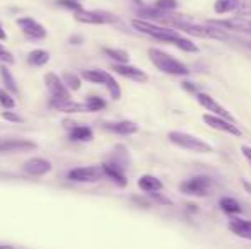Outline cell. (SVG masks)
Segmentation results:
<instances>
[{
  "label": "cell",
  "mask_w": 251,
  "mask_h": 249,
  "mask_svg": "<svg viewBox=\"0 0 251 249\" xmlns=\"http://www.w3.org/2000/svg\"><path fill=\"white\" fill-rule=\"evenodd\" d=\"M149 60L152 65L157 70H161L162 73L175 77H186L190 75V68L183 62H179L178 58H175L173 55L166 53V51L159 50V48H149Z\"/></svg>",
  "instance_id": "1"
},
{
  "label": "cell",
  "mask_w": 251,
  "mask_h": 249,
  "mask_svg": "<svg viewBox=\"0 0 251 249\" xmlns=\"http://www.w3.org/2000/svg\"><path fill=\"white\" fill-rule=\"evenodd\" d=\"M84 103H86L89 113H96V111H101L106 108V101L100 96H87V99Z\"/></svg>",
  "instance_id": "27"
},
{
  "label": "cell",
  "mask_w": 251,
  "mask_h": 249,
  "mask_svg": "<svg viewBox=\"0 0 251 249\" xmlns=\"http://www.w3.org/2000/svg\"><path fill=\"white\" fill-rule=\"evenodd\" d=\"M113 70H115L118 75L133 80V82L144 84V82H147V80H149V75H147L144 70H140L139 67L130 65V63H115V65H113Z\"/></svg>",
  "instance_id": "13"
},
{
  "label": "cell",
  "mask_w": 251,
  "mask_h": 249,
  "mask_svg": "<svg viewBox=\"0 0 251 249\" xmlns=\"http://www.w3.org/2000/svg\"><path fill=\"white\" fill-rule=\"evenodd\" d=\"M45 86H47L51 99H60V101L70 99V91L67 89V86L62 80V77H58L56 73L48 72L47 75H45Z\"/></svg>",
  "instance_id": "10"
},
{
  "label": "cell",
  "mask_w": 251,
  "mask_h": 249,
  "mask_svg": "<svg viewBox=\"0 0 251 249\" xmlns=\"http://www.w3.org/2000/svg\"><path fill=\"white\" fill-rule=\"evenodd\" d=\"M56 5L63 7V9H69V10H74V14L82 10V5L75 0H56Z\"/></svg>",
  "instance_id": "31"
},
{
  "label": "cell",
  "mask_w": 251,
  "mask_h": 249,
  "mask_svg": "<svg viewBox=\"0 0 251 249\" xmlns=\"http://www.w3.org/2000/svg\"><path fill=\"white\" fill-rule=\"evenodd\" d=\"M48 106L55 111H60V113H89L86 103H75L72 99H67V101L50 99L48 101Z\"/></svg>",
  "instance_id": "15"
},
{
  "label": "cell",
  "mask_w": 251,
  "mask_h": 249,
  "mask_svg": "<svg viewBox=\"0 0 251 249\" xmlns=\"http://www.w3.org/2000/svg\"><path fill=\"white\" fill-rule=\"evenodd\" d=\"M102 171H104V176L109 178L115 184H118L120 188H125L128 184V180L125 176V167H122L120 164L113 162V160H108V162H102Z\"/></svg>",
  "instance_id": "14"
},
{
  "label": "cell",
  "mask_w": 251,
  "mask_h": 249,
  "mask_svg": "<svg viewBox=\"0 0 251 249\" xmlns=\"http://www.w3.org/2000/svg\"><path fill=\"white\" fill-rule=\"evenodd\" d=\"M227 229L231 230L234 236L251 241V220L239 219V217H232L227 224Z\"/></svg>",
  "instance_id": "17"
},
{
  "label": "cell",
  "mask_w": 251,
  "mask_h": 249,
  "mask_svg": "<svg viewBox=\"0 0 251 249\" xmlns=\"http://www.w3.org/2000/svg\"><path fill=\"white\" fill-rule=\"evenodd\" d=\"M16 23L21 27V31L27 38H31V40H43V38H47L45 26L41 23H38V21H34L33 17H19Z\"/></svg>",
  "instance_id": "11"
},
{
  "label": "cell",
  "mask_w": 251,
  "mask_h": 249,
  "mask_svg": "<svg viewBox=\"0 0 251 249\" xmlns=\"http://www.w3.org/2000/svg\"><path fill=\"white\" fill-rule=\"evenodd\" d=\"M62 80L65 82V86H67V89H69V91H79L80 87H82V79H80L77 73L63 72Z\"/></svg>",
  "instance_id": "26"
},
{
  "label": "cell",
  "mask_w": 251,
  "mask_h": 249,
  "mask_svg": "<svg viewBox=\"0 0 251 249\" xmlns=\"http://www.w3.org/2000/svg\"><path fill=\"white\" fill-rule=\"evenodd\" d=\"M102 128L108 130V132H111V133H116V135H133V133L139 132V125H137L135 121H130V120L104 123Z\"/></svg>",
  "instance_id": "16"
},
{
  "label": "cell",
  "mask_w": 251,
  "mask_h": 249,
  "mask_svg": "<svg viewBox=\"0 0 251 249\" xmlns=\"http://www.w3.org/2000/svg\"><path fill=\"white\" fill-rule=\"evenodd\" d=\"M0 79H2V82L5 84V87H7V89H9L12 94H17V92H19V87H17L16 79H14L12 72H10V70L7 68V65H0Z\"/></svg>",
  "instance_id": "24"
},
{
  "label": "cell",
  "mask_w": 251,
  "mask_h": 249,
  "mask_svg": "<svg viewBox=\"0 0 251 249\" xmlns=\"http://www.w3.org/2000/svg\"><path fill=\"white\" fill-rule=\"evenodd\" d=\"M243 188H245V189H246V191H248V193H250V195H251V183H250V181L243 180Z\"/></svg>",
  "instance_id": "38"
},
{
  "label": "cell",
  "mask_w": 251,
  "mask_h": 249,
  "mask_svg": "<svg viewBox=\"0 0 251 249\" xmlns=\"http://www.w3.org/2000/svg\"><path fill=\"white\" fill-rule=\"evenodd\" d=\"M207 24L221 27V29L229 31V33L250 34L251 36V19L245 16H234L231 19H210Z\"/></svg>",
  "instance_id": "4"
},
{
  "label": "cell",
  "mask_w": 251,
  "mask_h": 249,
  "mask_svg": "<svg viewBox=\"0 0 251 249\" xmlns=\"http://www.w3.org/2000/svg\"><path fill=\"white\" fill-rule=\"evenodd\" d=\"M203 123L207 126H210L212 130H217V132H224V133H229L232 136H243V132L239 130V126L232 121L226 120V118H221V116H215V114H210V113H205L201 116Z\"/></svg>",
  "instance_id": "7"
},
{
  "label": "cell",
  "mask_w": 251,
  "mask_h": 249,
  "mask_svg": "<svg viewBox=\"0 0 251 249\" xmlns=\"http://www.w3.org/2000/svg\"><path fill=\"white\" fill-rule=\"evenodd\" d=\"M69 41H70L72 45H82V36H72Z\"/></svg>",
  "instance_id": "36"
},
{
  "label": "cell",
  "mask_w": 251,
  "mask_h": 249,
  "mask_svg": "<svg viewBox=\"0 0 251 249\" xmlns=\"http://www.w3.org/2000/svg\"><path fill=\"white\" fill-rule=\"evenodd\" d=\"M48 62H50V53H48L47 50H41V48L33 50L27 55V63L33 67H43V65H47Z\"/></svg>",
  "instance_id": "23"
},
{
  "label": "cell",
  "mask_w": 251,
  "mask_h": 249,
  "mask_svg": "<svg viewBox=\"0 0 251 249\" xmlns=\"http://www.w3.org/2000/svg\"><path fill=\"white\" fill-rule=\"evenodd\" d=\"M179 191L185 193L188 196H199V198H203V196L210 195L212 188H214V180L210 176H205V174H200V176H193L190 180H185L183 183H179Z\"/></svg>",
  "instance_id": "3"
},
{
  "label": "cell",
  "mask_w": 251,
  "mask_h": 249,
  "mask_svg": "<svg viewBox=\"0 0 251 249\" xmlns=\"http://www.w3.org/2000/svg\"><path fill=\"white\" fill-rule=\"evenodd\" d=\"M106 89H108L109 96H111V99L118 101L120 97H122V89H120V84L115 80V77L109 75L108 82H106Z\"/></svg>",
  "instance_id": "29"
},
{
  "label": "cell",
  "mask_w": 251,
  "mask_h": 249,
  "mask_svg": "<svg viewBox=\"0 0 251 249\" xmlns=\"http://www.w3.org/2000/svg\"><path fill=\"white\" fill-rule=\"evenodd\" d=\"M154 7L159 10H162V12L169 14V12H173V10L178 9V0H155Z\"/></svg>",
  "instance_id": "30"
},
{
  "label": "cell",
  "mask_w": 251,
  "mask_h": 249,
  "mask_svg": "<svg viewBox=\"0 0 251 249\" xmlns=\"http://www.w3.org/2000/svg\"><path fill=\"white\" fill-rule=\"evenodd\" d=\"M109 75H111V73L104 72V70H100V68L84 70L82 72V79H86L87 82H91V84H100V86H106Z\"/></svg>",
  "instance_id": "21"
},
{
  "label": "cell",
  "mask_w": 251,
  "mask_h": 249,
  "mask_svg": "<svg viewBox=\"0 0 251 249\" xmlns=\"http://www.w3.org/2000/svg\"><path fill=\"white\" fill-rule=\"evenodd\" d=\"M38 143L29 138H3L0 140V154H21L36 150Z\"/></svg>",
  "instance_id": "9"
},
{
  "label": "cell",
  "mask_w": 251,
  "mask_h": 249,
  "mask_svg": "<svg viewBox=\"0 0 251 249\" xmlns=\"http://www.w3.org/2000/svg\"><path fill=\"white\" fill-rule=\"evenodd\" d=\"M132 2H135L137 5H142V0H132Z\"/></svg>",
  "instance_id": "40"
},
{
  "label": "cell",
  "mask_w": 251,
  "mask_h": 249,
  "mask_svg": "<svg viewBox=\"0 0 251 249\" xmlns=\"http://www.w3.org/2000/svg\"><path fill=\"white\" fill-rule=\"evenodd\" d=\"M241 0H215L214 2V10L221 16L229 12H236L241 7Z\"/></svg>",
  "instance_id": "22"
},
{
  "label": "cell",
  "mask_w": 251,
  "mask_h": 249,
  "mask_svg": "<svg viewBox=\"0 0 251 249\" xmlns=\"http://www.w3.org/2000/svg\"><path fill=\"white\" fill-rule=\"evenodd\" d=\"M51 169H53L51 162L48 159H43V157H31V159H27L23 164L24 173L36 178L47 176L48 173H51Z\"/></svg>",
  "instance_id": "12"
},
{
  "label": "cell",
  "mask_w": 251,
  "mask_h": 249,
  "mask_svg": "<svg viewBox=\"0 0 251 249\" xmlns=\"http://www.w3.org/2000/svg\"><path fill=\"white\" fill-rule=\"evenodd\" d=\"M241 152H243V156H245V159L251 164V147L250 145H243Z\"/></svg>",
  "instance_id": "35"
},
{
  "label": "cell",
  "mask_w": 251,
  "mask_h": 249,
  "mask_svg": "<svg viewBox=\"0 0 251 249\" xmlns=\"http://www.w3.org/2000/svg\"><path fill=\"white\" fill-rule=\"evenodd\" d=\"M14 62L16 60H14L12 53H9V51L0 45V63H2V65H12Z\"/></svg>",
  "instance_id": "33"
},
{
  "label": "cell",
  "mask_w": 251,
  "mask_h": 249,
  "mask_svg": "<svg viewBox=\"0 0 251 249\" xmlns=\"http://www.w3.org/2000/svg\"><path fill=\"white\" fill-rule=\"evenodd\" d=\"M168 140L173 143V145L179 147V149H185V150L193 152V154H210L212 150H214L210 143L205 142L203 138L192 135V133L179 132V130H173V132H169Z\"/></svg>",
  "instance_id": "2"
},
{
  "label": "cell",
  "mask_w": 251,
  "mask_h": 249,
  "mask_svg": "<svg viewBox=\"0 0 251 249\" xmlns=\"http://www.w3.org/2000/svg\"><path fill=\"white\" fill-rule=\"evenodd\" d=\"M181 86H183V89H186V91H188V92H192L193 96H195V94H199V92H200V91L197 89V86H195V84L188 82V80H185V82H181Z\"/></svg>",
  "instance_id": "34"
},
{
  "label": "cell",
  "mask_w": 251,
  "mask_h": 249,
  "mask_svg": "<svg viewBox=\"0 0 251 249\" xmlns=\"http://www.w3.org/2000/svg\"><path fill=\"white\" fill-rule=\"evenodd\" d=\"M69 136L72 142H91L94 136L93 130L89 126H82V125H74L70 126Z\"/></svg>",
  "instance_id": "19"
},
{
  "label": "cell",
  "mask_w": 251,
  "mask_h": 249,
  "mask_svg": "<svg viewBox=\"0 0 251 249\" xmlns=\"http://www.w3.org/2000/svg\"><path fill=\"white\" fill-rule=\"evenodd\" d=\"M102 53L108 58H111L115 63H128L130 62V55L128 51L120 50V48H102Z\"/></svg>",
  "instance_id": "25"
},
{
  "label": "cell",
  "mask_w": 251,
  "mask_h": 249,
  "mask_svg": "<svg viewBox=\"0 0 251 249\" xmlns=\"http://www.w3.org/2000/svg\"><path fill=\"white\" fill-rule=\"evenodd\" d=\"M137 186L142 189L144 193H157L162 189V183L159 178L152 176V174H142L137 181Z\"/></svg>",
  "instance_id": "18"
},
{
  "label": "cell",
  "mask_w": 251,
  "mask_h": 249,
  "mask_svg": "<svg viewBox=\"0 0 251 249\" xmlns=\"http://www.w3.org/2000/svg\"><path fill=\"white\" fill-rule=\"evenodd\" d=\"M104 178L102 166H84L74 167L67 173V180L72 183H96Z\"/></svg>",
  "instance_id": "5"
},
{
  "label": "cell",
  "mask_w": 251,
  "mask_h": 249,
  "mask_svg": "<svg viewBox=\"0 0 251 249\" xmlns=\"http://www.w3.org/2000/svg\"><path fill=\"white\" fill-rule=\"evenodd\" d=\"M0 106L3 110H14L16 108V99L12 97V94L9 91L2 89V87H0Z\"/></svg>",
  "instance_id": "28"
},
{
  "label": "cell",
  "mask_w": 251,
  "mask_h": 249,
  "mask_svg": "<svg viewBox=\"0 0 251 249\" xmlns=\"http://www.w3.org/2000/svg\"><path fill=\"white\" fill-rule=\"evenodd\" d=\"M2 118H3V120H7V121H10V123H23V121H24V118L19 116V114H17L16 111H12V110L3 111Z\"/></svg>",
  "instance_id": "32"
},
{
  "label": "cell",
  "mask_w": 251,
  "mask_h": 249,
  "mask_svg": "<svg viewBox=\"0 0 251 249\" xmlns=\"http://www.w3.org/2000/svg\"><path fill=\"white\" fill-rule=\"evenodd\" d=\"M0 249H16L14 246H9V244H0Z\"/></svg>",
  "instance_id": "39"
},
{
  "label": "cell",
  "mask_w": 251,
  "mask_h": 249,
  "mask_svg": "<svg viewBox=\"0 0 251 249\" xmlns=\"http://www.w3.org/2000/svg\"><path fill=\"white\" fill-rule=\"evenodd\" d=\"M77 23L82 24H115L118 23V17L113 16L111 12H104V10H79L74 14Z\"/></svg>",
  "instance_id": "6"
},
{
  "label": "cell",
  "mask_w": 251,
  "mask_h": 249,
  "mask_svg": "<svg viewBox=\"0 0 251 249\" xmlns=\"http://www.w3.org/2000/svg\"><path fill=\"white\" fill-rule=\"evenodd\" d=\"M5 40H7V34H5V31H3L2 23H0V41H5Z\"/></svg>",
  "instance_id": "37"
},
{
  "label": "cell",
  "mask_w": 251,
  "mask_h": 249,
  "mask_svg": "<svg viewBox=\"0 0 251 249\" xmlns=\"http://www.w3.org/2000/svg\"><path fill=\"white\" fill-rule=\"evenodd\" d=\"M195 99L199 101L200 106L205 108V110H207L210 114H215V116L226 118V120H229V121H232V123H236V118L232 116L231 113H229L227 108H224L221 103H217V101H215L212 96H208V94H205V92H199V94H195Z\"/></svg>",
  "instance_id": "8"
},
{
  "label": "cell",
  "mask_w": 251,
  "mask_h": 249,
  "mask_svg": "<svg viewBox=\"0 0 251 249\" xmlns=\"http://www.w3.org/2000/svg\"><path fill=\"white\" fill-rule=\"evenodd\" d=\"M219 206H221V210L224 213H227V215H239V213L243 212L241 208V203L238 202L236 198H232V196H222L221 200H219Z\"/></svg>",
  "instance_id": "20"
}]
</instances>
